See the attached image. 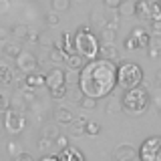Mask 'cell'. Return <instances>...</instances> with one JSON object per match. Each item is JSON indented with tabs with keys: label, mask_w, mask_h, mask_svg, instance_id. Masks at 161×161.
Segmentation results:
<instances>
[{
	"label": "cell",
	"mask_w": 161,
	"mask_h": 161,
	"mask_svg": "<svg viewBox=\"0 0 161 161\" xmlns=\"http://www.w3.org/2000/svg\"><path fill=\"white\" fill-rule=\"evenodd\" d=\"M117 85H119V67L113 60L103 57L87 60V64L79 73V91L97 101L109 97Z\"/></svg>",
	"instance_id": "1"
},
{
	"label": "cell",
	"mask_w": 161,
	"mask_h": 161,
	"mask_svg": "<svg viewBox=\"0 0 161 161\" xmlns=\"http://www.w3.org/2000/svg\"><path fill=\"white\" fill-rule=\"evenodd\" d=\"M121 109L123 113L131 115V117H139L149 109V93L147 89H129L125 91V95L121 97Z\"/></svg>",
	"instance_id": "2"
},
{
	"label": "cell",
	"mask_w": 161,
	"mask_h": 161,
	"mask_svg": "<svg viewBox=\"0 0 161 161\" xmlns=\"http://www.w3.org/2000/svg\"><path fill=\"white\" fill-rule=\"evenodd\" d=\"M75 50H77L83 58L93 60L101 54V42L87 26H83L75 34Z\"/></svg>",
	"instance_id": "3"
},
{
	"label": "cell",
	"mask_w": 161,
	"mask_h": 161,
	"mask_svg": "<svg viewBox=\"0 0 161 161\" xmlns=\"http://www.w3.org/2000/svg\"><path fill=\"white\" fill-rule=\"evenodd\" d=\"M143 83V69L137 63H121L119 64V87L129 91L137 89Z\"/></svg>",
	"instance_id": "4"
},
{
	"label": "cell",
	"mask_w": 161,
	"mask_h": 161,
	"mask_svg": "<svg viewBox=\"0 0 161 161\" xmlns=\"http://www.w3.org/2000/svg\"><path fill=\"white\" fill-rule=\"evenodd\" d=\"M139 161H161V135L147 137L141 143Z\"/></svg>",
	"instance_id": "5"
},
{
	"label": "cell",
	"mask_w": 161,
	"mask_h": 161,
	"mask_svg": "<svg viewBox=\"0 0 161 161\" xmlns=\"http://www.w3.org/2000/svg\"><path fill=\"white\" fill-rule=\"evenodd\" d=\"M26 125V117L22 113H16L14 109H6L4 111V129L8 131L10 135H18L20 131Z\"/></svg>",
	"instance_id": "6"
},
{
	"label": "cell",
	"mask_w": 161,
	"mask_h": 161,
	"mask_svg": "<svg viewBox=\"0 0 161 161\" xmlns=\"http://www.w3.org/2000/svg\"><path fill=\"white\" fill-rule=\"evenodd\" d=\"M16 67L18 70H22L24 75H30V73H34L36 70V64H38V58L34 57L32 53H28V50H22V53L18 54L16 58Z\"/></svg>",
	"instance_id": "7"
},
{
	"label": "cell",
	"mask_w": 161,
	"mask_h": 161,
	"mask_svg": "<svg viewBox=\"0 0 161 161\" xmlns=\"http://www.w3.org/2000/svg\"><path fill=\"white\" fill-rule=\"evenodd\" d=\"M64 85H67V75H64L63 69L54 67V69H50L47 73V87H48V91L64 87Z\"/></svg>",
	"instance_id": "8"
},
{
	"label": "cell",
	"mask_w": 161,
	"mask_h": 161,
	"mask_svg": "<svg viewBox=\"0 0 161 161\" xmlns=\"http://www.w3.org/2000/svg\"><path fill=\"white\" fill-rule=\"evenodd\" d=\"M139 151H135L131 145H119L113 151V161H137Z\"/></svg>",
	"instance_id": "9"
},
{
	"label": "cell",
	"mask_w": 161,
	"mask_h": 161,
	"mask_svg": "<svg viewBox=\"0 0 161 161\" xmlns=\"http://www.w3.org/2000/svg\"><path fill=\"white\" fill-rule=\"evenodd\" d=\"M58 159L60 161H85V155L80 153L79 149H75V147H64V149H60V153H58Z\"/></svg>",
	"instance_id": "10"
},
{
	"label": "cell",
	"mask_w": 161,
	"mask_h": 161,
	"mask_svg": "<svg viewBox=\"0 0 161 161\" xmlns=\"http://www.w3.org/2000/svg\"><path fill=\"white\" fill-rule=\"evenodd\" d=\"M64 64H67L69 70H80L85 64H87V58H83L79 53H73V54H69V57H67Z\"/></svg>",
	"instance_id": "11"
},
{
	"label": "cell",
	"mask_w": 161,
	"mask_h": 161,
	"mask_svg": "<svg viewBox=\"0 0 161 161\" xmlns=\"http://www.w3.org/2000/svg\"><path fill=\"white\" fill-rule=\"evenodd\" d=\"M26 89H36V87H47V75H38V73H30L26 75Z\"/></svg>",
	"instance_id": "12"
},
{
	"label": "cell",
	"mask_w": 161,
	"mask_h": 161,
	"mask_svg": "<svg viewBox=\"0 0 161 161\" xmlns=\"http://www.w3.org/2000/svg\"><path fill=\"white\" fill-rule=\"evenodd\" d=\"M151 8H153V0H137V18H147L151 20Z\"/></svg>",
	"instance_id": "13"
},
{
	"label": "cell",
	"mask_w": 161,
	"mask_h": 161,
	"mask_svg": "<svg viewBox=\"0 0 161 161\" xmlns=\"http://www.w3.org/2000/svg\"><path fill=\"white\" fill-rule=\"evenodd\" d=\"M131 36L137 40L139 48L149 47V42H151V36H149L147 32H145V28H141V26H135V28H133V32H131Z\"/></svg>",
	"instance_id": "14"
},
{
	"label": "cell",
	"mask_w": 161,
	"mask_h": 161,
	"mask_svg": "<svg viewBox=\"0 0 161 161\" xmlns=\"http://www.w3.org/2000/svg\"><path fill=\"white\" fill-rule=\"evenodd\" d=\"M117 10H119V16H135V14H137V2L123 0V4H121Z\"/></svg>",
	"instance_id": "15"
},
{
	"label": "cell",
	"mask_w": 161,
	"mask_h": 161,
	"mask_svg": "<svg viewBox=\"0 0 161 161\" xmlns=\"http://www.w3.org/2000/svg\"><path fill=\"white\" fill-rule=\"evenodd\" d=\"M54 119H57L58 125H70L73 123V113H70L69 109H64V107H58L57 113H54Z\"/></svg>",
	"instance_id": "16"
},
{
	"label": "cell",
	"mask_w": 161,
	"mask_h": 161,
	"mask_svg": "<svg viewBox=\"0 0 161 161\" xmlns=\"http://www.w3.org/2000/svg\"><path fill=\"white\" fill-rule=\"evenodd\" d=\"M149 57L151 58H157L159 53H161V34H153L151 36V42H149Z\"/></svg>",
	"instance_id": "17"
},
{
	"label": "cell",
	"mask_w": 161,
	"mask_h": 161,
	"mask_svg": "<svg viewBox=\"0 0 161 161\" xmlns=\"http://www.w3.org/2000/svg\"><path fill=\"white\" fill-rule=\"evenodd\" d=\"M99 57L109 58V60H115V58H117V50H115L113 42H107L105 47H101V54H99Z\"/></svg>",
	"instance_id": "18"
},
{
	"label": "cell",
	"mask_w": 161,
	"mask_h": 161,
	"mask_svg": "<svg viewBox=\"0 0 161 161\" xmlns=\"http://www.w3.org/2000/svg\"><path fill=\"white\" fill-rule=\"evenodd\" d=\"M12 34L16 38H22V40H28L30 36V28L26 26V24H16V26L12 28Z\"/></svg>",
	"instance_id": "19"
},
{
	"label": "cell",
	"mask_w": 161,
	"mask_h": 161,
	"mask_svg": "<svg viewBox=\"0 0 161 161\" xmlns=\"http://www.w3.org/2000/svg\"><path fill=\"white\" fill-rule=\"evenodd\" d=\"M50 6H53L54 12H64V10H69V6H70V0H53Z\"/></svg>",
	"instance_id": "20"
},
{
	"label": "cell",
	"mask_w": 161,
	"mask_h": 161,
	"mask_svg": "<svg viewBox=\"0 0 161 161\" xmlns=\"http://www.w3.org/2000/svg\"><path fill=\"white\" fill-rule=\"evenodd\" d=\"M79 105H80V109H95V107H97V99L83 95V97H80V101H79Z\"/></svg>",
	"instance_id": "21"
},
{
	"label": "cell",
	"mask_w": 161,
	"mask_h": 161,
	"mask_svg": "<svg viewBox=\"0 0 161 161\" xmlns=\"http://www.w3.org/2000/svg\"><path fill=\"white\" fill-rule=\"evenodd\" d=\"M20 53H22V50H20V47H18V44H4V54H6V57H12V58H16Z\"/></svg>",
	"instance_id": "22"
},
{
	"label": "cell",
	"mask_w": 161,
	"mask_h": 161,
	"mask_svg": "<svg viewBox=\"0 0 161 161\" xmlns=\"http://www.w3.org/2000/svg\"><path fill=\"white\" fill-rule=\"evenodd\" d=\"M0 75H2V85H10V83H12V73H10V69L6 67V64L0 67Z\"/></svg>",
	"instance_id": "23"
},
{
	"label": "cell",
	"mask_w": 161,
	"mask_h": 161,
	"mask_svg": "<svg viewBox=\"0 0 161 161\" xmlns=\"http://www.w3.org/2000/svg\"><path fill=\"white\" fill-rule=\"evenodd\" d=\"M6 149H8L10 157H16V155H20V153H22V147H20V143H16V141H10Z\"/></svg>",
	"instance_id": "24"
},
{
	"label": "cell",
	"mask_w": 161,
	"mask_h": 161,
	"mask_svg": "<svg viewBox=\"0 0 161 161\" xmlns=\"http://www.w3.org/2000/svg\"><path fill=\"white\" fill-rule=\"evenodd\" d=\"M58 22H60V18H58V12H48L47 14V24L48 26H58Z\"/></svg>",
	"instance_id": "25"
},
{
	"label": "cell",
	"mask_w": 161,
	"mask_h": 161,
	"mask_svg": "<svg viewBox=\"0 0 161 161\" xmlns=\"http://www.w3.org/2000/svg\"><path fill=\"white\" fill-rule=\"evenodd\" d=\"M123 47L127 48V50H137V48H139V44H137V40H135V38L129 34V36L123 40Z\"/></svg>",
	"instance_id": "26"
},
{
	"label": "cell",
	"mask_w": 161,
	"mask_h": 161,
	"mask_svg": "<svg viewBox=\"0 0 161 161\" xmlns=\"http://www.w3.org/2000/svg\"><path fill=\"white\" fill-rule=\"evenodd\" d=\"M99 131H101V125L99 123H93V121H89V123H87V135L95 137V135H99Z\"/></svg>",
	"instance_id": "27"
},
{
	"label": "cell",
	"mask_w": 161,
	"mask_h": 161,
	"mask_svg": "<svg viewBox=\"0 0 161 161\" xmlns=\"http://www.w3.org/2000/svg\"><path fill=\"white\" fill-rule=\"evenodd\" d=\"M50 95H53V99L67 97V85H64V87H58V89H53V91H50Z\"/></svg>",
	"instance_id": "28"
},
{
	"label": "cell",
	"mask_w": 161,
	"mask_h": 161,
	"mask_svg": "<svg viewBox=\"0 0 161 161\" xmlns=\"http://www.w3.org/2000/svg\"><path fill=\"white\" fill-rule=\"evenodd\" d=\"M12 161H34V157L30 153H20V155H16V157H12Z\"/></svg>",
	"instance_id": "29"
},
{
	"label": "cell",
	"mask_w": 161,
	"mask_h": 161,
	"mask_svg": "<svg viewBox=\"0 0 161 161\" xmlns=\"http://www.w3.org/2000/svg\"><path fill=\"white\" fill-rule=\"evenodd\" d=\"M103 2H105L107 8H119L121 4H123V0H103Z\"/></svg>",
	"instance_id": "30"
},
{
	"label": "cell",
	"mask_w": 161,
	"mask_h": 161,
	"mask_svg": "<svg viewBox=\"0 0 161 161\" xmlns=\"http://www.w3.org/2000/svg\"><path fill=\"white\" fill-rule=\"evenodd\" d=\"M54 141H57V145H58V147H60V149H64V147H69V139H67V137H63V135H58V137H57V139H54Z\"/></svg>",
	"instance_id": "31"
},
{
	"label": "cell",
	"mask_w": 161,
	"mask_h": 161,
	"mask_svg": "<svg viewBox=\"0 0 161 161\" xmlns=\"http://www.w3.org/2000/svg\"><path fill=\"white\" fill-rule=\"evenodd\" d=\"M151 30L153 34H161V20H151Z\"/></svg>",
	"instance_id": "32"
},
{
	"label": "cell",
	"mask_w": 161,
	"mask_h": 161,
	"mask_svg": "<svg viewBox=\"0 0 161 161\" xmlns=\"http://www.w3.org/2000/svg\"><path fill=\"white\" fill-rule=\"evenodd\" d=\"M38 147H40V149H47V147H50V137H47V135H44V137L38 141Z\"/></svg>",
	"instance_id": "33"
},
{
	"label": "cell",
	"mask_w": 161,
	"mask_h": 161,
	"mask_svg": "<svg viewBox=\"0 0 161 161\" xmlns=\"http://www.w3.org/2000/svg\"><path fill=\"white\" fill-rule=\"evenodd\" d=\"M44 135H47V137H54V139L58 137V133H57V129H54V127H47V133H44Z\"/></svg>",
	"instance_id": "34"
},
{
	"label": "cell",
	"mask_w": 161,
	"mask_h": 161,
	"mask_svg": "<svg viewBox=\"0 0 161 161\" xmlns=\"http://www.w3.org/2000/svg\"><path fill=\"white\" fill-rule=\"evenodd\" d=\"M105 38H107V42H113L115 40V30H105Z\"/></svg>",
	"instance_id": "35"
},
{
	"label": "cell",
	"mask_w": 161,
	"mask_h": 161,
	"mask_svg": "<svg viewBox=\"0 0 161 161\" xmlns=\"http://www.w3.org/2000/svg\"><path fill=\"white\" fill-rule=\"evenodd\" d=\"M38 161H60L58 157H50V155H44L42 159H38Z\"/></svg>",
	"instance_id": "36"
},
{
	"label": "cell",
	"mask_w": 161,
	"mask_h": 161,
	"mask_svg": "<svg viewBox=\"0 0 161 161\" xmlns=\"http://www.w3.org/2000/svg\"><path fill=\"white\" fill-rule=\"evenodd\" d=\"M6 109H8V99L2 95V111H6Z\"/></svg>",
	"instance_id": "37"
},
{
	"label": "cell",
	"mask_w": 161,
	"mask_h": 161,
	"mask_svg": "<svg viewBox=\"0 0 161 161\" xmlns=\"http://www.w3.org/2000/svg\"><path fill=\"white\" fill-rule=\"evenodd\" d=\"M157 85L161 87V70H157Z\"/></svg>",
	"instance_id": "38"
},
{
	"label": "cell",
	"mask_w": 161,
	"mask_h": 161,
	"mask_svg": "<svg viewBox=\"0 0 161 161\" xmlns=\"http://www.w3.org/2000/svg\"><path fill=\"white\" fill-rule=\"evenodd\" d=\"M159 117H161V109H159Z\"/></svg>",
	"instance_id": "39"
},
{
	"label": "cell",
	"mask_w": 161,
	"mask_h": 161,
	"mask_svg": "<svg viewBox=\"0 0 161 161\" xmlns=\"http://www.w3.org/2000/svg\"><path fill=\"white\" fill-rule=\"evenodd\" d=\"M157 2H161V0H157Z\"/></svg>",
	"instance_id": "40"
},
{
	"label": "cell",
	"mask_w": 161,
	"mask_h": 161,
	"mask_svg": "<svg viewBox=\"0 0 161 161\" xmlns=\"http://www.w3.org/2000/svg\"><path fill=\"white\" fill-rule=\"evenodd\" d=\"M79 2H80V0H79Z\"/></svg>",
	"instance_id": "41"
}]
</instances>
